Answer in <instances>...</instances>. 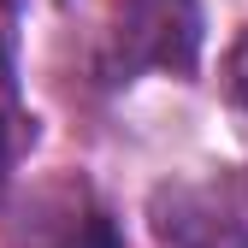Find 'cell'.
<instances>
[{"mask_svg": "<svg viewBox=\"0 0 248 248\" xmlns=\"http://www.w3.org/2000/svg\"><path fill=\"white\" fill-rule=\"evenodd\" d=\"M112 77L136 71H195L201 59V6L195 0H118L112 12Z\"/></svg>", "mask_w": 248, "mask_h": 248, "instance_id": "cell-1", "label": "cell"}, {"mask_svg": "<svg viewBox=\"0 0 248 248\" xmlns=\"http://www.w3.org/2000/svg\"><path fill=\"white\" fill-rule=\"evenodd\" d=\"M0 166H6V148H0Z\"/></svg>", "mask_w": 248, "mask_h": 248, "instance_id": "cell-5", "label": "cell"}, {"mask_svg": "<svg viewBox=\"0 0 248 248\" xmlns=\"http://www.w3.org/2000/svg\"><path fill=\"white\" fill-rule=\"evenodd\" d=\"M225 77H231V95L248 107V30H242V42L231 47V65H225Z\"/></svg>", "mask_w": 248, "mask_h": 248, "instance_id": "cell-4", "label": "cell"}, {"mask_svg": "<svg viewBox=\"0 0 248 248\" xmlns=\"http://www.w3.org/2000/svg\"><path fill=\"white\" fill-rule=\"evenodd\" d=\"M154 219V242L160 248H248V225L242 207L225 183H160L148 201Z\"/></svg>", "mask_w": 248, "mask_h": 248, "instance_id": "cell-2", "label": "cell"}, {"mask_svg": "<svg viewBox=\"0 0 248 248\" xmlns=\"http://www.w3.org/2000/svg\"><path fill=\"white\" fill-rule=\"evenodd\" d=\"M24 248H124L107 207L89 195V183H53L24 201Z\"/></svg>", "mask_w": 248, "mask_h": 248, "instance_id": "cell-3", "label": "cell"}]
</instances>
